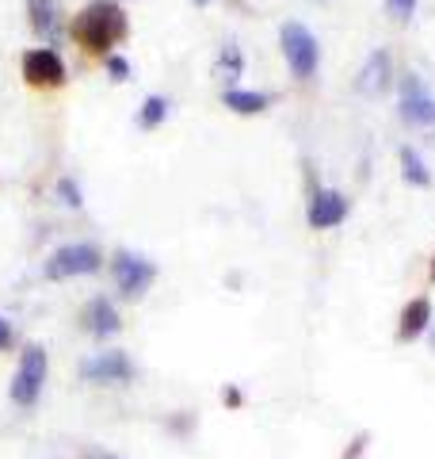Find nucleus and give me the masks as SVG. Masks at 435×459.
<instances>
[{
    "instance_id": "obj_1",
    "label": "nucleus",
    "mask_w": 435,
    "mask_h": 459,
    "mask_svg": "<svg viewBox=\"0 0 435 459\" xmlns=\"http://www.w3.org/2000/svg\"><path fill=\"white\" fill-rule=\"evenodd\" d=\"M72 35H77L89 50H107L126 35V12L111 0H92L89 8L72 23Z\"/></svg>"
},
{
    "instance_id": "obj_2",
    "label": "nucleus",
    "mask_w": 435,
    "mask_h": 459,
    "mask_svg": "<svg viewBox=\"0 0 435 459\" xmlns=\"http://www.w3.org/2000/svg\"><path fill=\"white\" fill-rule=\"evenodd\" d=\"M283 57L290 65V74L298 81H310L317 74V62H321V47H317V39L306 23H283Z\"/></svg>"
},
{
    "instance_id": "obj_3",
    "label": "nucleus",
    "mask_w": 435,
    "mask_h": 459,
    "mask_svg": "<svg viewBox=\"0 0 435 459\" xmlns=\"http://www.w3.org/2000/svg\"><path fill=\"white\" fill-rule=\"evenodd\" d=\"M47 352H42V344H27L23 356H20V368H16V379H12V402L16 406H35L42 386H47Z\"/></svg>"
},
{
    "instance_id": "obj_4",
    "label": "nucleus",
    "mask_w": 435,
    "mask_h": 459,
    "mask_svg": "<svg viewBox=\"0 0 435 459\" xmlns=\"http://www.w3.org/2000/svg\"><path fill=\"white\" fill-rule=\"evenodd\" d=\"M104 264V256H99L96 246H62L50 253L47 261V280H69V276H92Z\"/></svg>"
},
{
    "instance_id": "obj_5",
    "label": "nucleus",
    "mask_w": 435,
    "mask_h": 459,
    "mask_svg": "<svg viewBox=\"0 0 435 459\" xmlns=\"http://www.w3.org/2000/svg\"><path fill=\"white\" fill-rule=\"evenodd\" d=\"M111 276L115 283H119V291L130 295V299H138L149 291V283L157 276V268L149 261H141V256L134 253H115V261H111Z\"/></svg>"
},
{
    "instance_id": "obj_6",
    "label": "nucleus",
    "mask_w": 435,
    "mask_h": 459,
    "mask_svg": "<svg viewBox=\"0 0 435 459\" xmlns=\"http://www.w3.org/2000/svg\"><path fill=\"white\" fill-rule=\"evenodd\" d=\"M401 119L409 126H435V96L420 84V77H405L401 81Z\"/></svg>"
},
{
    "instance_id": "obj_7",
    "label": "nucleus",
    "mask_w": 435,
    "mask_h": 459,
    "mask_svg": "<svg viewBox=\"0 0 435 459\" xmlns=\"http://www.w3.org/2000/svg\"><path fill=\"white\" fill-rule=\"evenodd\" d=\"M81 376L89 383H130L134 379V364H130L126 352H99L81 364Z\"/></svg>"
},
{
    "instance_id": "obj_8",
    "label": "nucleus",
    "mask_w": 435,
    "mask_h": 459,
    "mask_svg": "<svg viewBox=\"0 0 435 459\" xmlns=\"http://www.w3.org/2000/svg\"><path fill=\"white\" fill-rule=\"evenodd\" d=\"M23 77L31 81V84H62L65 81V62L50 47L27 50L23 54Z\"/></svg>"
},
{
    "instance_id": "obj_9",
    "label": "nucleus",
    "mask_w": 435,
    "mask_h": 459,
    "mask_svg": "<svg viewBox=\"0 0 435 459\" xmlns=\"http://www.w3.org/2000/svg\"><path fill=\"white\" fill-rule=\"evenodd\" d=\"M344 219H347V199H344L340 192L325 188V192H317V195L310 199V226H313V230L340 226Z\"/></svg>"
},
{
    "instance_id": "obj_10",
    "label": "nucleus",
    "mask_w": 435,
    "mask_h": 459,
    "mask_svg": "<svg viewBox=\"0 0 435 459\" xmlns=\"http://www.w3.org/2000/svg\"><path fill=\"white\" fill-rule=\"evenodd\" d=\"M389 69H394L389 54H386V50H374V54L367 57V65H362V74H359V81H355V89H359L362 96H379L386 84H389Z\"/></svg>"
},
{
    "instance_id": "obj_11",
    "label": "nucleus",
    "mask_w": 435,
    "mask_h": 459,
    "mask_svg": "<svg viewBox=\"0 0 435 459\" xmlns=\"http://www.w3.org/2000/svg\"><path fill=\"white\" fill-rule=\"evenodd\" d=\"M119 310H115V303H107V299H92L89 307H84V329L96 337H111L119 333Z\"/></svg>"
},
{
    "instance_id": "obj_12",
    "label": "nucleus",
    "mask_w": 435,
    "mask_h": 459,
    "mask_svg": "<svg viewBox=\"0 0 435 459\" xmlns=\"http://www.w3.org/2000/svg\"><path fill=\"white\" fill-rule=\"evenodd\" d=\"M428 322H431V303H428V299H413V303L401 310L397 337H401V341H416V337L428 329Z\"/></svg>"
},
{
    "instance_id": "obj_13",
    "label": "nucleus",
    "mask_w": 435,
    "mask_h": 459,
    "mask_svg": "<svg viewBox=\"0 0 435 459\" xmlns=\"http://www.w3.org/2000/svg\"><path fill=\"white\" fill-rule=\"evenodd\" d=\"M31 23L38 35H57V0H31Z\"/></svg>"
},
{
    "instance_id": "obj_14",
    "label": "nucleus",
    "mask_w": 435,
    "mask_h": 459,
    "mask_svg": "<svg viewBox=\"0 0 435 459\" xmlns=\"http://www.w3.org/2000/svg\"><path fill=\"white\" fill-rule=\"evenodd\" d=\"M226 108H234L241 115H256V111H264L268 108V96L264 92H241V89H226Z\"/></svg>"
},
{
    "instance_id": "obj_15",
    "label": "nucleus",
    "mask_w": 435,
    "mask_h": 459,
    "mask_svg": "<svg viewBox=\"0 0 435 459\" xmlns=\"http://www.w3.org/2000/svg\"><path fill=\"white\" fill-rule=\"evenodd\" d=\"M401 172H405V180L409 184H416V188H428L431 184V172L424 169V161H420V153L413 146L401 150Z\"/></svg>"
},
{
    "instance_id": "obj_16",
    "label": "nucleus",
    "mask_w": 435,
    "mask_h": 459,
    "mask_svg": "<svg viewBox=\"0 0 435 459\" xmlns=\"http://www.w3.org/2000/svg\"><path fill=\"white\" fill-rule=\"evenodd\" d=\"M222 81H237L241 77V50L237 47H226L222 57H218V69H214Z\"/></svg>"
},
{
    "instance_id": "obj_17",
    "label": "nucleus",
    "mask_w": 435,
    "mask_h": 459,
    "mask_svg": "<svg viewBox=\"0 0 435 459\" xmlns=\"http://www.w3.org/2000/svg\"><path fill=\"white\" fill-rule=\"evenodd\" d=\"M165 115H168V100H165V96H149V100L141 104L138 123H141V126H157V123L165 119Z\"/></svg>"
},
{
    "instance_id": "obj_18",
    "label": "nucleus",
    "mask_w": 435,
    "mask_h": 459,
    "mask_svg": "<svg viewBox=\"0 0 435 459\" xmlns=\"http://www.w3.org/2000/svg\"><path fill=\"white\" fill-rule=\"evenodd\" d=\"M386 12H389V16H394V20H413V12H416V0H386Z\"/></svg>"
},
{
    "instance_id": "obj_19",
    "label": "nucleus",
    "mask_w": 435,
    "mask_h": 459,
    "mask_svg": "<svg viewBox=\"0 0 435 459\" xmlns=\"http://www.w3.org/2000/svg\"><path fill=\"white\" fill-rule=\"evenodd\" d=\"M57 192H62V204H69V207H81V204H84V199H81V188H77V184H72L69 177H65V180H57Z\"/></svg>"
},
{
    "instance_id": "obj_20",
    "label": "nucleus",
    "mask_w": 435,
    "mask_h": 459,
    "mask_svg": "<svg viewBox=\"0 0 435 459\" xmlns=\"http://www.w3.org/2000/svg\"><path fill=\"white\" fill-rule=\"evenodd\" d=\"M107 69L115 74V81H126V77H130V65H126V57H119V54H111V57H107Z\"/></svg>"
},
{
    "instance_id": "obj_21",
    "label": "nucleus",
    "mask_w": 435,
    "mask_h": 459,
    "mask_svg": "<svg viewBox=\"0 0 435 459\" xmlns=\"http://www.w3.org/2000/svg\"><path fill=\"white\" fill-rule=\"evenodd\" d=\"M12 341H16V333H12V325H8L4 318H0V352L12 349Z\"/></svg>"
},
{
    "instance_id": "obj_22",
    "label": "nucleus",
    "mask_w": 435,
    "mask_h": 459,
    "mask_svg": "<svg viewBox=\"0 0 435 459\" xmlns=\"http://www.w3.org/2000/svg\"><path fill=\"white\" fill-rule=\"evenodd\" d=\"M359 448H362V437H359V440L352 444V448H347V452H344V459H355V455H359Z\"/></svg>"
},
{
    "instance_id": "obj_23",
    "label": "nucleus",
    "mask_w": 435,
    "mask_h": 459,
    "mask_svg": "<svg viewBox=\"0 0 435 459\" xmlns=\"http://www.w3.org/2000/svg\"><path fill=\"white\" fill-rule=\"evenodd\" d=\"M195 4H210V0H195Z\"/></svg>"
},
{
    "instance_id": "obj_24",
    "label": "nucleus",
    "mask_w": 435,
    "mask_h": 459,
    "mask_svg": "<svg viewBox=\"0 0 435 459\" xmlns=\"http://www.w3.org/2000/svg\"><path fill=\"white\" fill-rule=\"evenodd\" d=\"M431 280H435V264H431Z\"/></svg>"
},
{
    "instance_id": "obj_25",
    "label": "nucleus",
    "mask_w": 435,
    "mask_h": 459,
    "mask_svg": "<svg viewBox=\"0 0 435 459\" xmlns=\"http://www.w3.org/2000/svg\"><path fill=\"white\" fill-rule=\"evenodd\" d=\"M104 459H119V455H104Z\"/></svg>"
}]
</instances>
